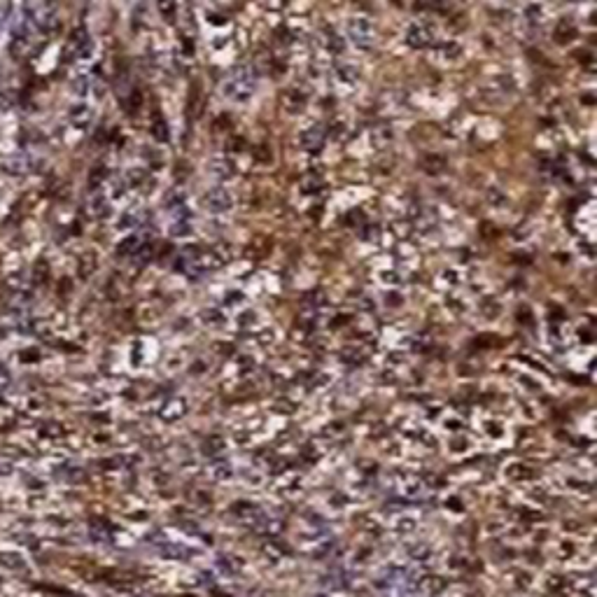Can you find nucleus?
<instances>
[{
  "label": "nucleus",
  "instance_id": "nucleus-1",
  "mask_svg": "<svg viewBox=\"0 0 597 597\" xmlns=\"http://www.w3.org/2000/svg\"><path fill=\"white\" fill-rule=\"evenodd\" d=\"M254 82H257V77H254L252 68H238V70H233L231 75L224 79L222 94L229 98V100H236V103L248 100L252 96V91H254Z\"/></svg>",
  "mask_w": 597,
  "mask_h": 597
},
{
  "label": "nucleus",
  "instance_id": "nucleus-6",
  "mask_svg": "<svg viewBox=\"0 0 597 597\" xmlns=\"http://www.w3.org/2000/svg\"><path fill=\"white\" fill-rule=\"evenodd\" d=\"M166 210L173 215H182L184 212V196L180 192H173L171 196H166Z\"/></svg>",
  "mask_w": 597,
  "mask_h": 597
},
{
  "label": "nucleus",
  "instance_id": "nucleus-7",
  "mask_svg": "<svg viewBox=\"0 0 597 597\" xmlns=\"http://www.w3.org/2000/svg\"><path fill=\"white\" fill-rule=\"evenodd\" d=\"M460 51H462V49H460V45H457V42H453V40H450V42H441V45H439V56L455 58V56H460Z\"/></svg>",
  "mask_w": 597,
  "mask_h": 597
},
{
  "label": "nucleus",
  "instance_id": "nucleus-5",
  "mask_svg": "<svg viewBox=\"0 0 597 597\" xmlns=\"http://www.w3.org/2000/svg\"><path fill=\"white\" fill-rule=\"evenodd\" d=\"M301 143H303V147H306V149H310V152L320 149V147H322V143H324V133H322V128H308L306 133L301 135Z\"/></svg>",
  "mask_w": 597,
  "mask_h": 597
},
{
  "label": "nucleus",
  "instance_id": "nucleus-4",
  "mask_svg": "<svg viewBox=\"0 0 597 597\" xmlns=\"http://www.w3.org/2000/svg\"><path fill=\"white\" fill-rule=\"evenodd\" d=\"M432 40H434V26L429 24V21H415V24H411L408 30H406V42L415 49L427 47Z\"/></svg>",
  "mask_w": 597,
  "mask_h": 597
},
{
  "label": "nucleus",
  "instance_id": "nucleus-2",
  "mask_svg": "<svg viewBox=\"0 0 597 597\" xmlns=\"http://www.w3.org/2000/svg\"><path fill=\"white\" fill-rule=\"evenodd\" d=\"M346 28H348L350 42L359 49H369L373 45V40H376V30H373L371 21L366 19V17H352V19L348 21Z\"/></svg>",
  "mask_w": 597,
  "mask_h": 597
},
{
  "label": "nucleus",
  "instance_id": "nucleus-8",
  "mask_svg": "<svg viewBox=\"0 0 597 597\" xmlns=\"http://www.w3.org/2000/svg\"><path fill=\"white\" fill-rule=\"evenodd\" d=\"M171 233H173V236H177V238H184L187 233H192V226H189V222L177 220L175 224H171Z\"/></svg>",
  "mask_w": 597,
  "mask_h": 597
},
{
  "label": "nucleus",
  "instance_id": "nucleus-3",
  "mask_svg": "<svg viewBox=\"0 0 597 597\" xmlns=\"http://www.w3.org/2000/svg\"><path fill=\"white\" fill-rule=\"evenodd\" d=\"M231 205H233V199L224 187H212V189H208V192L203 194V208L208 212L222 215V212L231 210Z\"/></svg>",
  "mask_w": 597,
  "mask_h": 597
}]
</instances>
